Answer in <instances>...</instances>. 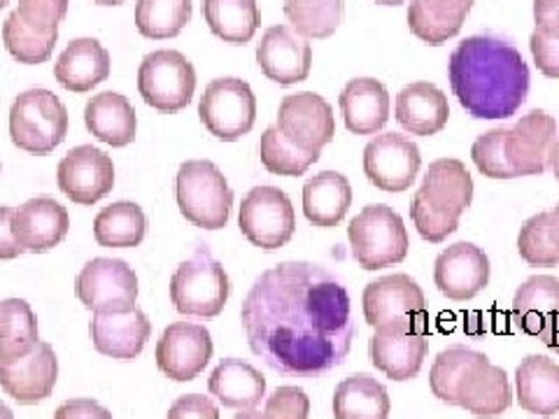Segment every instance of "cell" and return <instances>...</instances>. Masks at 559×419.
Here are the masks:
<instances>
[{
  "label": "cell",
  "instance_id": "1",
  "mask_svg": "<svg viewBox=\"0 0 559 419\" xmlns=\"http://www.w3.org/2000/svg\"><path fill=\"white\" fill-rule=\"evenodd\" d=\"M240 320L252 352L273 371L320 378L341 366L357 338L341 277L318 264L287 261L257 277Z\"/></svg>",
  "mask_w": 559,
  "mask_h": 419
},
{
  "label": "cell",
  "instance_id": "2",
  "mask_svg": "<svg viewBox=\"0 0 559 419\" xmlns=\"http://www.w3.org/2000/svg\"><path fill=\"white\" fill-rule=\"evenodd\" d=\"M450 86L476 119L513 117L530 94V68L520 51L495 35H474L450 55Z\"/></svg>",
  "mask_w": 559,
  "mask_h": 419
},
{
  "label": "cell",
  "instance_id": "3",
  "mask_svg": "<svg viewBox=\"0 0 559 419\" xmlns=\"http://www.w3.org/2000/svg\"><path fill=\"white\" fill-rule=\"evenodd\" d=\"M347 238L353 244L355 261L364 271H380L396 266L408 256V231L399 213L390 205H366L349 222Z\"/></svg>",
  "mask_w": 559,
  "mask_h": 419
},
{
  "label": "cell",
  "instance_id": "4",
  "mask_svg": "<svg viewBox=\"0 0 559 419\" xmlns=\"http://www.w3.org/2000/svg\"><path fill=\"white\" fill-rule=\"evenodd\" d=\"M229 294V275L207 248H199L170 277V301L187 318H217Z\"/></svg>",
  "mask_w": 559,
  "mask_h": 419
},
{
  "label": "cell",
  "instance_id": "5",
  "mask_svg": "<svg viewBox=\"0 0 559 419\" xmlns=\"http://www.w3.org/2000/svg\"><path fill=\"white\" fill-rule=\"evenodd\" d=\"M178 205L187 222L217 231L229 224L234 191L213 161H185L178 170Z\"/></svg>",
  "mask_w": 559,
  "mask_h": 419
},
{
  "label": "cell",
  "instance_id": "6",
  "mask_svg": "<svg viewBox=\"0 0 559 419\" xmlns=\"http://www.w3.org/2000/svg\"><path fill=\"white\" fill-rule=\"evenodd\" d=\"M68 133L66 105L47 89H28L20 94L10 110L12 143L28 154L55 152Z\"/></svg>",
  "mask_w": 559,
  "mask_h": 419
},
{
  "label": "cell",
  "instance_id": "7",
  "mask_svg": "<svg viewBox=\"0 0 559 419\" xmlns=\"http://www.w3.org/2000/svg\"><path fill=\"white\" fill-rule=\"evenodd\" d=\"M138 92L164 115L185 110L197 92V70L175 49H156L138 68Z\"/></svg>",
  "mask_w": 559,
  "mask_h": 419
},
{
  "label": "cell",
  "instance_id": "8",
  "mask_svg": "<svg viewBox=\"0 0 559 419\" xmlns=\"http://www.w3.org/2000/svg\"><path fill=\"white\" fill-rule=\"evenodd\" d=\"M429 352L427 318L378 326L369 340V357L378 371L394 382L413 380Z\"/></svg>",
  "mask_w": 559,
  "mask_h": 419
},
{
  "label": "cell",
  "instance_id": "9",
  "mask_svg": "<svg viewBox=\"0 0 559 419\" xmlns=\"http://www.w3.org/2000/svg\"><path fill=\"white\" fill-rule=\"evenodd\" d=\"M199 117L205 129L224 143L248 135L257 121V98L250 84L238 77L213 80L201 96Z\"/></svg>",
  "mask_w": 559,
  "mask_h": 419
},
{
  "label": "cell",
  "instance_id": "10",
  "mask_svg": "<svg viewBox=\"0 0 559 419\" xmlns=\"http://www.w3.org/2000/svg\"><path fill=\"white\" fill-rule=\"evenodd\" d=\"M238 226L254 248L280 250L292 240L296 215L289 196L277 187H254L242 199Z\"/></svg>",
  "mask_w": 559,
  "mask_h": 419
},
{
  "label": "cell",
  "instance_id": "11",
  "mask_svg": "<svg viewBox=\"0 0 559 419\" xmlns=\"http://www.w3.org/2000/svg\"><path fill=\"white\" fill-rule=\"evenodd\" d=\"M78 296L94 312H131L138 301V277L121 259H94L78 275Z\"/></svg>",
  "mask_w": 559,
  "mask_h": 419
},
{
  "label": "cell",
  "instance_id": "12",
  "mask_svg": "<svg viewBox=\"0 0 559 419\" xmlns=\"http://www.w3.org/2000/svg\"><path fill=\"white\" fill-rule=\"evenodd\" d=\"M289 143L308 154L320 156L322 147L336 137V117L331 105L312 92L283 98L277 110V124Z\"/></svg>",
  "mask_w": 559,
  "mask_h": 419
},
{
  "label": "cell",
  "instance_id": "13",
  "mask_svg": "<svg viewBox=\"0 0 559 419\" xmlns=\"http://www.w3.org/2000/svg\"><path fill=\"white\" fill-rule=\"evenodd\" d=\"M419 168H423V154L406 135L382 133L364 149L366 178L388 194L411 189Z\"/></svg>",
  "mask_w": 559,
  "mask_h": 419
},
{
  "label": "cell",
  "instance_id": "14",
  "mask_svg": "<svg viewBox=\"0 0 559 419\" xmlns=\"http://www.w3.org/2000/svg\"><path fill=\"white\" fill-rule=\"evenodd\" d=\"M213 338L205 326L175 322L156 343V366L166 378L189 382L205 371V366L213 359Z\"/></svg>",
  "mask_w": 559,
  "mask_h": 419
},
{
  "label": "cell",
  "instance_id": "15",
  "mask_svg": "<svg viewBox=\"0 0 559 419\" xmlns=\"http://www.w3.org/2000/svg\"><path fill=\"white\" fill-rule=\"evenodd\" d=\"M59 189L80 205H94L115 187V164L103 149L80 145L70 149L57 170Z\"/></svg>",
  "mask_w": 559,
  "mask_h": 419
},
{
  "label": "cell",
  "instance_id": "16",
  "mask_svg": "<svg viewBox=\"0 0 559 419\" xmlns=\"http://www.w3.org/2000/svg\"><path fill=\"white\" fill-rule=\"evenodd\" d=\"M364 318L371 326H388L392 322L427 318L425 291L411 275L394 273L380 277L364 289Z\"/></svg>",
  "mask_w": 559,
  "mask_h": 419
},
{
  "label": "cell",
  "instance_id": "17",
  "mask_svg": "<svg viewBox=\"0 0 559 419\" xmlns=\"http://www.w3.org/2000/svg\"><path fill=\"white\" fill-rule=\"evenodd\" d=\"M433 283L450 301H471L489 285V259L474 242H454L433 264Z\"/></svg>",
  "mask_w": 559,
  "mask_h": 419
},
{
  "label": "cell",
  "instance_id": "18",
  "mask_svg": "<svg viewBox=\"0 0 559 419\" xmlns=\"http://www.w3.org/2000/svg\"><path fill=\"white\" fill-rule=\"evenodd\" d=\"M59 380V361L49 343L38 340L31 352L12 363H0V387L16 404L33 406L49 398Z\"/></svg>",
  "mask_w": 559,
  "mask_h": 419
},
{
  "label": "cell",
  "instance_id": "19",
  "mask_svg": "<svg viewBox=\"0 0 559 419\" xmlns=\"http://www.w3.org/2000/svg\"><path fill=\"white\" fill-rule=\"evenodd\" d=\"M257 63L280 86L304 82L312 68V49L292 26H271L257 47Z\"/></svg>",
  "mask_w": 559,
  "mask_h": 419
},
{
  "label": "cell",
  "instance_id": "20",
  "mask_svg": "<svg viewBox=\"0 0 559 419\" xmlns=\"http://www.w3.org/2000/svg\"><path fill=\"white\" fill-rule=\"evenodd\" d=\"M557 140V121L544 110H532L518 119L506 135V154L518 178L544 175L550 164V149Z\"/></svg>",
  "mask_w": 559,
  "mask_h": 419
},
{
  "label": "cell",
  "instance_id": "21",
  "mask_svg": "<svg viewBox=\"0 0 559 419\" xmlns=\"http://www.w3.org/2000/svg\"><path fill=\"white\" fill-rule=\"evenodd\" d=\"M70 217L68 210L49 196L26 201L14 210L12 231L24 252H47L68 236Z\"/></svg>",
  "mask_w": 559,
  "mask_h": 419
},
{
  "label": "cell",
  "instance_id": "22",
  "mask_svg": "<svg viewBox=\"0 0 559 419\" xmlns=\"http://www.w3.org/2000/svg\"><path fill=\"white\" fill-rule=\"evenodd\" d=\"M152 324L143 310L131 312H96L90 322V336L105 357L131 361L143 352L150 340Z\"/></svg>",
  "mask_w": 559,
  "mask_h": 419
},
{
  "label": "cell",
  "instance_id": "23",
  "mask_svg": "<svg viewBox=\"0 0 559 419\" xmlns=\"http://www.w3.org/2000/svg\"><path fill=\"white\" fill-rule=\"evenodd\" d=\"M513 404L509 375L487 357L478 361L457 392V406L478 419H497Z\"/></svg>",
  "mask_w": 559,
  "mask_h": 419
},
{
  "label": "cell",
  "instance_id": "24",
  "mask_svg": "<svg viewBox=\"0 0 559 419\" xmlns=\"http://www.w3.org/2000/svg\"><path fill=\"white\" fill-rule=\"evenodd\" d=\"M345 127L355 135H373L390 121V92L380 80L357 77L341 92Z\"/></svg>",
  "mask_w": 559,
  "mask_h": 419
},
{
  "label": "cell",
  "instance_id": "25",
  "mask_svg": "<svg viewBox=\"0 0 559 419\" xmlns=\"http://www.w3.org/2000/svg\"><path fill=\"white\" fill-rule=\"evenodd\" d=\"M450 119L448 96L431 82H415L404 86L396 96V121L411 135L441 133Z\"/></svg>",
  "mask_w": 559,
  "mask_h": 419
},
{
  "label": "cell",
  "instance_id": "26",
  "mask_svg": "<svg viewBox=\"0 0 559 419\" xmlns=\"http://www.w3.org/2000/svg\"><path fill=\"white\" fill-rule=\"evenodd\" d=\"M55 77L68 92L86 94L110 77V55L94 38L70 43L55 65Z\"/></svg>",
  "mask_w": 559,
  "mask_h": 419
},
{
  "label": "cell",
  "instance_id": "27",
  "mask_svg": "<svg viewBox=\"0 0 559 419\" xmlns=\"http://www.w3.org/2000/svg\"><path fill=\"white\" fill-rule=\"evenodd\" d=\"M515 396L522 410L538 417L559 412V363L548 357L530 355L515 371Z\"/></svg>",
  "mask_w": 559,
  "mask_h": 419
},
{
  "label": "cell",
  "instance_id": "28",
  "mask_svg": "<svg viewBox=\"0 0 559 419\" xmlns=\"http://www.w3.org/2000/svg\"><path fill=\"white\" fill-rule=\"evenodd\" d=\"M207 390L224 408L252 410L266 396V380L248 361L224 359L210 373Z\"/></svg>",
  "mask_w": 559,
  "mask_h": 419
},
{
  "label": "cell",
  "instance_id": "29",
  "mask_svg": "<svg viewBox=\"0 0 559 419\" xmlns=\"http://www.w3.org/2000/svg\"><path fill=\"white\" fill-rule=\"evenodd\" d=\"M349 205H353V187L343 172H318L304 187V215L320 229L338 226L345 219Z\"/></svg>",
  "mask_w": 559,
  "mask_h": 419
},
{
  "label": "cell",
  "instance_id": "30",
  "mask_svg": "<svg viewBox=\"0 0 559 419\" xmlns=\"http://www.w3.org/2000/svg\"><path fill=\"white\" fill-rule=\"evenodd\" d=\"M84 124L100 143L110 147H127L135 140L138 119L129 98L115 92H103L86 103Z\"/></svg>",
  "mask_w": 559,
  "mask_h": 419
},
{
  "label": "cell",
  "instance_id": "31",
  "mask_svg": "<svg viewBox=\"0 0 559 419\" xmlns=\"http://www.w3.org/2000/svg\"><path fill=\"white\" fill-rule=\"evenodd\" d=\"M419 191L436 210L462 217L474 201V178L460 159H439L429 164Z\"/></svg>",
  "mask_w": 559,
  "mask_h": 419
},
{
  "label": "cell",
  "instance_id": "32",
  "mask_svg": "<svg viewBox=\"0 0 559 419\" xmlns=\"http://www.w3.org/2000/svg\"><path fill=\"white\" fill-rule=\"evenodd\" d=\"M392 400L373 375L345 378L334 394V419H390Z\"/></svg>",
  "mask_w": 559,
  "mask_h": 419
},
{
  "label": "cell",
  "instance_id": "33",
  "mask_svg": "<svg viewBox=\"0 0 559 419\" xmlns=\"http://www.w3.org/2000/svg\"><path fill=\"white\" fill-rule=\"evenodd\" d=\"M559 310V279L552 275H534L513 299V322L530 336H538L548 320Z\"/></svg>",
  "mask_w": 559,
  "mask_h": 419
},
{
  "label": "cell",
  "instance_id": "34",
  "mask_svg": "<svg viewBox=\"0 0 559 419\" xmlns=\"http://www.w3.org/2000/svg\"><path fill=\"white\" fill-rule=\"evenodd\" d=\"M203 20L217 38L231 45H245L259 28L257 0H203Z\"/></svg>",
  "mask_w": 559,
  "mask_h": 419
},
{
  "label": "cell",
  "instance_id": "35",
  "mask_svg": "<svg viewBox=\"0 0 559 419\" xmlns=\"http://www.w3.org/2000/svg\"><path fill=\"white\" fill-rule=\"evenodd\" d=\"M145 231L143 207L131 201L103 207L94 219V236L100 248H138L145 240Z\"/></svg>",
  "mask_w": 559,
  "mask_h": 419
},
{
  "label": "cell",
  "instance_id": "36",
  "mask_svg": "<svg viewBox=\"0 0 559 419\" xmlns=\"http://www.w3.org/2000/svg\"><path fill=\"white\" fill-rule=\"evenodd\" d=\"M38 343V320L24 299L0 301V363L26 357Z\"/></svg>",
  "mask_w": 559,
  "mask_h": 419
},
{
  "label": "cell",
  "instance_id": "37",
  "mask_svg": "<svg viewBox=\"0 0 559 419\" xmlns=\"http://www.w3.org/2000/svg\"><path fill=\"white\" fill-rule=\"evenodd\" d=\"M483 359V352H476V349L464 345H452L443 349V352H439V357L433 359L429 373L431 394L448 406H457V392L462 387V382L466 380L471 369Z\"/></svg>",
  "mask_w": 559,
  "mask_h": 419
},
{
  "label": "cell",
  "instance_id": "38",
  "mask_svg": "<svg viewBox=\"0 0 559 419\" xmlns=\"http://www.w3.org/2000/svg\"><path fill=\"white\" fill-rule=\"evenodd\" d=\"M343 0H285V16L306 40H324L343 22Z\"/></svg>",
  "mask_w": 559,
  "mask_h": 419
},
{
  "label": "cell",
  "instance_id": "39",
  "mask_svg": "<svg viewBox=\"0 0 559 419\" xmlns=\"http://www.w3.org/2000/svg\"><path fill=\"white\" fill-rule=\"evenodd\" d=\"M191 20V0H138L135 26L150 40H168L180 35Z\"/></svg>",
  "mask_w": 559,
  "mask_h": 419
},
{
  "label": "cell",
  "instance_id": "40",
  "mask_svg": "<svg viewBox=\"0 0 559 419\" xmlns=\"http://www.w3.org/2000/svg\"><path fill=\"white\" fill-rule=\"evenodd\" d=\"M59 40V31H40L28 26L20 14L12 12L3 24V43L10 55L26 65L45 63Z\"/></svg>",
  "mask_w": 559,
  "mask_h": 419
},
{
  "label": "cell",
  "instance_id": "41",
  "mask_svg": "<svg viewBox=\"0 0 559 419\" xmlns=\"http://www.w3.org/2000/svg\"><path fill=\"white\" fill-rule=\"evenodd\" d=\"M259 156L264 168L273 175H285V178H299L304 175L320 156L308 154L301 147H296L294 143L285 137V133L277 127H269L261 135L259 143Z\"/></svg>",
  "mask_w": 559,
  "mask_h": 419
},
{
  "label": "cell",
  "instance_id": "42",
  "mask_svg": "<svg viewBox=\"0 0 559 419\" xmlns=\"http://www.w3.org/2000/svg\"><path fill=\"white\" fill-rule=\"evenodd\" d=\"M518 250L520 256L527 261L530 266L540 268H555L559 266V250L550 238L548 229V213H538L532 219L524 222L518 236Z\"/></svg>",
  "mask_w": 559,
  "mask_h": 419
},
{
  "label": "cell",
  "instance_id": "43",
  "mask_svg": "<svg viewBox=\"0 0 559 419\" xmlns=\"http://www.w3.org/2000/svg\"><path fill=\"white\" fill-rule=\"evenodd\" d=\"M506 135H509V129H492L478 135L474 147H471V159L489 180L518 178V172L509 161V154H506Z\"/></svg>",
  "mask_w": 559,
  "mask_h": 419
},
{
  "label": "cell",
  "instance_id": "44",
  "mask_svg": "<svg viewBox=\"0 0 559 419\" xmlns=\"http://www.w3.org/2000/svg\"><path fill=\"white\" fill-rule=\"evenodd\" d=\"M411 217L417 234L429 242H443L448 236L460 229V217L452 213H443V210H436L419 189L413 196Z\"/></svg>",
  "mask_w": 559,
  "mask_h": 419
},
{
  "label": "cell",
  "instance_id": "45",
  "mask_svg": "<svg viewBox=\"0 0 559 419\" xmlns=\"http://www.w3.org/2000/svg\"><path fill=\"white\" fill-rule=\"evenodd\" d=\"M408 26L411 31L417 35L419 40L431 45V47H439L443 43H448L450 38H454L462 28L445 24L441 20H436V16L425 8L423 0H413L411 8H408Z\"/></svg>",
  "mask_w": 559,
  "mask_h": 419
},
{
  "label": "cell",
  "instance_id": "46",
  "mask_svg": "<svg viewBox=\"0 0 559 419\" xmlns=\"http://www.w3.org/2000/svg\"><path fill=\"white\" fill-rule=\"evenodd\" d=\"M14 12L33 28L59 31L68 12V0H20V8Z\"/></svg>",
  "mask_w": 559,
  "mask_h": 419
},
{
  "label": "cell",
  "instance_id": "47",
  "mask_svg": "<svg viewBox=\"0 0 559 419\" xmlns=\"http://www.w3.org/2000/svg\"><path fill=\"white\" fill-rule=\"evenodd\" d=\"M266 415L271 419H308L310 398L299 387H277L266 398Z\"/></svg>",
  "mask_w": 559,
  "mask_h": 419
},
{
  "label": "cell",
  "instance_id": "48",
  "mask_svg": "<svg viewBox=\"0 0 559 419\" xmlns=\"http://www.w3.org/2000/svg\"><path fill=\"white\" fill-rule=\"evenodd\" d=\"M530 49L540 73L559 80V38H548V35L534 31L530 38Z\"/></svg>",
  "mask_w": 559,
  "mask_h": 419
},
{
  "label": "cell",
  "instance_id": "49",
  "mask_svg": "<svg viewBox=\"0 0 559 419\" xmlns=\"http://www.w3.org/2000/svg\"><path fill=\"white\" fill-rule=\"evenodd\" d=\"M166 419H219V410L207 396L187 394L175 400Z\"/></svg>",
  "mask_w": 559,
  "mask_h": 419
},
{
  "label": "cell",
  "instance_id": "50",
  "mask_svg": "<svg viewBox=\"0 0 559 419\" xmlns=\"http://www.w3.org/2000/svg\"><path fill=\"white\" fill-rule=\"evenodd\" d=\"M423 3L436 20L462 28L476 0H423Z\"/></svg>",
  "mask_w": 559,
  "mask_h": 419
},
{
  "label": "cell",
  "instance_id": "51",
  "mask_svg": "<svg viewBox=\"0 0 559 419\" xmlns=\"http://www.w3.org/2000/svg\"><path fill=\"white\" fill-rule=\"evenodd\" d=\"M55 419H112V415L92 398H70L57 408Z\"/></svg>",
  "mask_w": 559,
  "mask_h": 419
},
{
  "label": "cell",
  "instance_id": "52",
  "mask_svg": "<svg viewBox=\"0 0 559 419\" xmlns=\"http://www.w3.org/2000/svg\"><path fill=\"white\" fill-rule=\"evenodd\" d=\"M536 31L559 38V0H534Z\"/></svg>",
  "mask_w": 559,
  "mask_h": 419
},
{
  "label": "cell",
  "instance_id": "53",
  "mask_svg": "<svg viewBox=\"0 0 559 419\" xmlns=\"http://www.w3.org/2000/svg\"><path fill=\"white\" fill-rule=\"evenodd\" d=\"M12 217H14V210L8 205H0V261L16 259L24 252L22 244L14 238Z\"/></svg>",
  "mask_w": 559,
  "mask_h": 419
},
{
  "label": "cell",
  "instance_id": "54",
  "mask_svg": "<svg viewBox=\"0 0 559 419\" xmlns=\"http://www.w3.org/2000/svg\"><path fill=\"white\" fill-rule=\"evenodd\" d=\"M546 347H550L552 352L559 355V310L548 320V324L544 326V331L536 336Z\"/></svg>",
  "mask_w": 559,
  "mask_h": 419
},
{
  "label": "cell",
  "instance_id": "55",
  "mask_svg": "<svg viewBox=\"0 0 559 419\" xmlns=\"http://www.w3.org/2000/svg\"><path fill=\"white\" fill-rule=\"evenodd\" d=\"M548 229H550V238L555 242V248L559 250V203L548 213Z\"/></svg>",
  "mask_w": 559,
  "mask_h": 419
},
{
  "label": "cell",
  "instance_id": "56",
  "mask_svg": "<svg viewBox=\"0 0 559 419\" xmlns=\"http://www.w3.org/2000/svg\"><path fill=\"white\" fill-rule=\"evenodd\" d=\"M550 166H552V172H555V178L559 182V137L555 140V145L550 149Z\"/></svg>",
  "mask_w": 559,
  "mask_h": 419
},
{
  "label": "cell",
  "instance_id": "57",
  "mask_svg": "<svg viewBox=\"0 0 559 419\" xmlns=\"http://www.w3.org/2000/svg\"><path fill=\"white\" fill-rule=\"evenodd\" d=\"M234 419H271L266 412H259V410H240V415H236Z\"/></svg>",
  "mask_w": 559,
  "mask_h": 419
},
{
  "label": "cell",
  "instance_id": "58",
  "mask_svg": "<svg viewBox=\"0 0 559 419\" xmlns=\"http://www.w3.org/2000/svg\"><path fill=\"white\" fill-rule=\"evenodd\" d=\"M0 419H14V415H12V410L3 404V400H0Z\"/></svg>",
  "mask_w": 559,
  "mask_h": 419
},
{
  "label": "cell",
  "instance_id": "59",
  "mask_svg": "<svg viewBox=\"0 0 559 419\" xmlns=\"http://www.w3.org/2000/svg\"><path fill=\"white\" fill-rule=\"evenodd\" d=\"M94 3H98V5H121L124 0H94Z\"/></svg>",
  "mask_w": 559,
  "mask_h": 419
},
{
  "label": "cell",
  "instance_id": "60",
  "mask_svg": "<svg viewBox=\"0 0 559 419\" xmlns=\"http://www.w3.org/2000/svg\"><path fill=\"white\" fill-rule=\"evenodd\" d=\"M378 5H401L404 3V0H376Z\"/></svg>",
  "mask_w": 559,
  "mask_h": 419
},
{
  "label": "cell",
  "instance_id": "61",
  "mask_svg": "<svg viewBox=\"0 0 559 419\" xmlns=\"http://www.w3.org/2000/svg\"><path fill=\"white\" fill-rule=\"evenodd\" d=\"M8 3H10V0H0V10H3Z\"/></svg>",
  "mask_w": 559,
  "mask_h": 419
},
{
  "label": "cell",
  "instance_id": "62",
  "mask_svg": "<svg viewBox=\"0 0 559 419\" xmlns=\"http://www.w3.org/2000/svg\"><path fill=\"white\" fill-rule=\"evenodd\" d=\"M0 172H3V166H0Z\"/></svg>",
  "mask_w": 559,
  "mask_h": 419
}]
</instances>
